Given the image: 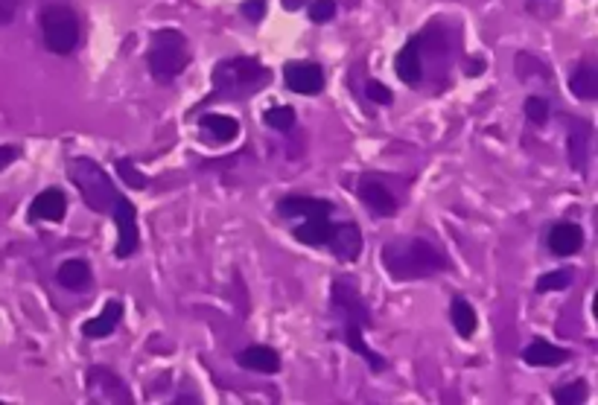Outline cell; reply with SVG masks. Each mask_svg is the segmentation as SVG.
I'll return each instance as SVG.
<instances>
[{
	"mask_svg": "<svg viewBox=\"0 0 598 405\" xmlns=\"http://www.w3.org/2000/svg\"><path fill=\"white\" fill-rule=\"evenodd\" d=\"M382 265L395 280H420L449 269L447 254L418 236H400L382 245Z\"/></svg>",
	"mask_w": 598,
	"mask_h": 405,
	"instance_id": "6da1fadb",
	"label": "cell"
},
{
	"mask_svg": "<svg viewBox=\"0 0 598 405\" xmlns=\"http://www.w3.org/2000/svg\"><path fill=\"white\" fill-rule=\"evenodd\" d=\"M333 312L341 318V327H345V341L350 344V350H354L356 355H362V359H365L374 371L386 368V359L377 355L365 344V339H362L365 327H371V312H368L365 301H362L354 278H336V280H333Z\"/></svg>",
	"mask_w": 598,
	"mask_h": 405,
	"instance_id": "7a4b0ae2",
	"label": "cell"
},
{
	"mask_svg": "<svg viewBox=\"0 0 598 405\" xmlns=\"http://www.w3.org/2000/svg\"><path fill=\"white\" fill-rule=\"evenodd\" d=\"M269 79L272 73L257 58H228V62L217 65V71H213L211 100H242V96L266 88Z\"/></svg>",
	"mask_w": 598,
	"mask_h": 405,
	"instance_id": "3957f363",
	"label": "cell"
},
{
	"mask_svg": "<svg viewBox=\"0 0 598 405\" xmlns=\"http://www.w3.org/2000/svg\"><path fill=\"white\" fill-rule=\"evenodd\" d=\"M152 79L158 82H172L184 67L190 65V44L179 29H158L150 38V50H146Z\"/></svg>",
	"mask_w": 598,
	"mask_h": 405,
	"instance_id": "277c9868",
	"label": "cell"
},
{
	"mask_svg": "<svg viewBox=\"0 0 598 405\" xmlns=\"http://www.w3.org/2000/svg\"><path fill=\"white\" fill-rule=\"evenodd\" d=\"M71 178H73V184L80 187L82 202L91 207V210L109 213L114 207L117 190H114L109 172H105L96 161H91V157H76L71 164Z\"/></svg>",
	"mask_w": 598,
	"mask_h": 405,
	"instance_id": "5b68a950",
	"label": "cell"
},
{
	"mask_svg": "<svg viewBox=\"0 0 598 405\" xmlns=\"http://www.w3.org/2000/svg\"><path fill=\"white\" fill-rule=\"evenodd\" d=\"M42 33L47 50L56 56H67L80 44V21L67 6H50L42 15Z\"/></svg>",
	"mask_w": 598,
	"mask_h": 405,
	"instance_id": "8992f818",
	"label": "cell"
},
{
	"mask_svg": "<svg viewBox=\"0 0 598 405\" xmlns=\"http://www.w3.org/2000/svg\"><path fill=\"white\" fill-rule=\"evenodd\" d=\"M88 397L91 402H132V391L114 371L109 368H91L88 371Z\"/></svg>",
	"mask_w": 598,
	"mask_h": 405,
	"instance_id": "52a82bcc",
	"label": "cell"
},
{
	"mask_svg": "<svg viewBox=\"0 0 598 405\" xmlns=\"http://www.w3.org/2000/svg\"><path fill=\"white\" fill-rule=\"evenodd\" d=\"M114 222H117V256L126 260L137 251V216L129 199L117 195L114 199Z\"/></svg>",
	"mask_w": 598,
	"mask_h": 405,
	"instance_id": "ba28073f",
	"label": "cell"
},
{
	"mask_svg": "<svg viewBox=\"0 0 598 405\" xmlns=\"http://www.w3.org/2000/svg\"><path fill=\"white\" fill-rule=\"evenodd\" d=\"M283 79H287V88L295 94H318L325 88V73H321L318 65L310 62H298V65H287L283 67Z\"/></svg>",
	"mask_w": 598,
	"mask_h": 405,
	"instance_id": "9c48e42d",
	"label": "cell"
},
{
	"mask_svg": "<svg viewBox=\"0 0 598 405\" xmlns=\"http://www.w3.org/2000/svg\"><path fill=\"white\" fill-rule=\"evenodd\" d=\"M333 204L325 199H303V195H289L278 204V213L287 219H330Z\"/></svg>",
	"mask_w": 598,
	"mask_h": 405,
	"instance_id": "30bf717a",
	"label": "cell"
},
{
	"mask_svg": "<svg viewBox=\"0 0 598 405\" xmlns=\"http://www.w3.org/2000/svg\"><path fill=\"white\" fill-rule=\"evenodd\" d=\"M356 193H359V199L365 202L377 216H395L397 199H395V193H391L386 184L374 181V178H362Z\"/></svg>",
	"mask_w": 598,
	"mask_h": 405,
	"instance_id": "8fae6325",
	"label": "cell"
},
{
	"mask_svg": "<svg viewBox=\"0 0 598 405\" xmlns=\"http://www.w3.org/2000/svg\"><path fill=\"white\" fill-rule=\"evenodd\" d=\"M566 141H570V164H572V170L584 172L586 170V157H590V141H593L590 123L570 120V132H566Z\"/></svg>",
	"mask_w": 598,
	"mask_h": 405,
	"instance_id": "7c38bea8",
	"label": "cell"
},
{
	"mask_svg": "<svg viewBox=\"0 0 598 405\" xmlns=\"http://www.w3.org/2000/svg\"><path fill=\"white\" fill-rule=\"evenodd\" d=\"M65 210H67V199L62 190L38 193L33 204H29V216H33V219H44V222H62Z\"/></svg>",
	"mask_w": 598,
	"mask_h": 405,
	"instance_id": "4fadbf2b",
	"label": "cell"
},
{
	"mask_svg": "<svg viewBox=\"0 0 598 405\" xmlns=\"http://www.w3.org/2000/svg\"><path fill=\"white\" fill-rule=\"evenodd\" d=\"M120 318H123V303L120 301H109L96 318L82 324V335H85V339H105V335H111L117 330Z\"/></svg>",
	"mask_w": 598,
	"mask_h": 405,
	"instance_id": "5bb4252c",
	"label": "cell"
},
{
	"mask_svg": "<svg viewBox=\"0 0 598 405\" xmlns=\"http://www.w3.org/2000/svg\"><path fill=\"white\" fill-rule=\"evenodd\" d=\"M581 245H584V231L572 222L555 225L552 233H548V248H552L557 256H572L581 251Z\"/></svg>",
	"mask_w": 598,
	"mask_h": 405,
	"instance_id": "9a60e30c",
	"label": "cell"
},
{
	"mask_svg": "<svg viewBox=\"0 0 598 405\" xmlns=\"http://www.w3.org/2000/svg\"><path fill=\"white\" fill-rule=\"evenodd\" d=\"M327 245L339 260H356L362 251V233L356 225H339V228H333Z\"/></svg>",
	"mask_w": 598,
	"mask_h": 405,
	"instance_id": "2e32d148",
	"label": "cell"
},
{
	"mask_svg": "<svg viewBox=\"0 0 598 405\" xmlns=\"http://www.w3.org/2000/svg\"><path fill=\"white\" fill-rule=\"evenodd\" d=\"M397 76L403 79L406 85H418L420 76H424V56H420V42H409L403 50L397 53Z\"/></svg>",
	"mask_w": 598,
	"mask_h": 405,
	"instance_id": "e0dca14e",
	"label": "cell"
},
{
	"mask_svg": "<svg viewBox=\"0 0 598 405\" xmlns=\"http://www.w3.org/2000/svg\"><path fill=\"white\" fill-rule=\"evenodd\" d=\"M237 362L249 371H260V373H278L280 371V355L272 348H263V344H254V348H245Z\"/></svg>",
	"mask_w": 598,
	"mask_h": 405,
	"instance_id": "ac0fdd59",
	"label": "cell"
},
{
	"mask_svg": "<svg viewBox=\"0 0 598 405\" xmlns=\"http://www.w3.org/2000/svg\"><path fill=\"white\" fill-rule=\"evenodd\" d=\"M523 359L528 364H537V368H557V364H564L570 359V353L564 348H555V344H548V341H534L523 350Z\"/></svg>",
	"mask_w": 598,
	"mask_h": 405,
	"instance_id": "d6986e66",
	"label": "cell"
},
{
	"mask_svg": "<svg viewBox=\"0 0 598 405\" xmlns=\"http://www.w3.org/2000/svg\"><path fill=\"white\" fill-rule=\"evenodd\" d=\"M570 91L578 96V100L590 103L598 96V71L593 65H578L570 73Z\"/></svg>",
	"mask_w": 598,
	"mask_h": 405,
	"instance_id": "ffe728a7",
	"label": "cell"
},
{
	"mask_svg": "<svg viewBox=\"0 0 598 405\" xmlns=\"http://www.w3.org/2000/svg\"><path fill=\"white\" fill-rule=\"evenodd\" d=\"M58 283L65 286V289L71 292H85L88 286H91V269H88L85 260H65L58 265Z\"/></svg>",
	"mask_w": 598,
	"mask_h": 405,
	"instance_id": "44dd1931",
	"label": "cell"
},
{
	"mask_svg": "<svg viewBox=\"0 0 598 405\" xmlns=\"http://www.w3.org/2000/svg\"><path fill=\"white\" fill-rule=\"evenodd\" d=\"M202 128L208 132L217 143H231L237 141L240 134V123L228 114H204L202 117Z\"/></svg>",
	"mask_w": 598,
	"mask_h": 405,
	"instance_id": "7402d4cb",
	"label": "cell"
},
{
	"mask_svg": "<svg viewBox=\"0 0 598 405\" xmlns=\"http://www.w3.org/2000/svg\"><path fill=\"white\" fill-rule=\"evenodd\" d=\"M330 233H333V225L327 219H307L301 228H295V240L303 242V245H312V248H318V245L330 242Z\"/></svg>",
	"mask_w": 598,
	"mask_h": 405,
	"instance_id": "603a6c76",
	"label": "cell"
},
{
	"mask_svg": "<svg viewBox=\"0 0 598 405\" xmlns=\"http://www.w3.org/2000/svg\"><path fill=\"white\" fill-rule=\"evenodd\" d=\"M449 318H453V327L458 330L462 339H470L476 332V312L464 298H456L453 306H449Z\"/></svg>",
	"mask_w": 598,
	"mask_h": 405,
	"instance_id": "cb8c5ba5",
	"label": "cell"
},
{
	"mask_svg": "<svg viewBox=\"0 0 598 405\" xmlns=\"http://www.w3.org/2000/svg\"><path fill=\"white\" fill-rule=\"evenodd\" d=\"M295 111H292L289 105H278V108H269L266 111V126L274 128V132H289L292 126H295Z\"/></svg>",
	"mask_w": 598,
	"mask_h": 405,
	"instance_id": "d4e9b609",
	"label": "cell"
},
{
	"mask_svg": "<svg viewBox=\"0 0 598 405\" xmlns=\"http://www.w3.org/2000/svg\"><path fill=\"white\" fill-rule=\"evenodd\" d=\"M584 400H586V382H570L555 391V402H561V405H575Z\"/></svg>",
	"mask_w": 598,
	"mask_h": 405,
	"instance_id": "484cf974",
	"label": "cell"
},
{
	"mask_svg": "<svg viewBox=\"0 0 598 405\" xmlns=\"http://www.w3.org/2000/svg\"><path fill=\"white\" fill-rule=\"evenodd\" d=\"M572 283V271H552V274H543L540 280H537V292H561L566 286Z\"/></svg>",
	"mask_w": 598,
	"mask_h": 405,
	"instance_id": "4316f807",
	"label": "cell"
},
{
	"mask_svg": "<svg viewBox=\"0 0 598 405\" xmlns=\"http://www.w3.org/2000/svg\"><path fill=\"white\" fill-rule=\"evenodd\" d=\"M517 73H519V79H528V76H540V79H546V76H548L546 65H540L534 56H528V53H519V56H517Z\"/></svg>",
	"mask_w": 598,
	"mask_h": 405,
	"instance_id": "83f0119b",
	"label": "cell"
},
{
	"mask_svg": "<svg viewBox=\"0 0 598 405\" xmlns=\"http://www.w3.org/2000/svg\"><path fill=\"white\" fill-rule=\"evenodd\" d=\"M525 117L534 126H543L548 120V100H546V96H528V100H525Z\"/></svg>",
	"mask_w": 598,
	"mask_h": 405,
	"instance_id": "f1b7e54d",
	"label": "cell"
},
{
	"mask_svg": "<svg viewBox=\"0 0 598 405\" xmlns=\"http://www.w3.org/2000/svg\"><path fill=\"white\" fill-rule=\"evenodd\" d=\"M117 172H120V178L132 187V190H143L146 187V178L141 175V170H137L132 161H126V157L123 161H117Z\"/></svg>",
	"mask_w": 598,
	"mask_h": 405,
	"instance_id": "f546056e",
	"label": "cell"
},
{
	"mask_svg": "<svg viewBox=\"0 0 598 405\" xmlns=\"http://www.w3.org/2000/svg\"><path fill=\"white\" fill-rule=\"evenodd\" d=\"M333 15H336V4H333V0H312L310 4L312 21H330Z\"/></svg>",
	"mask_w": 598,
	"mask_h": 405,
	"instance_id": "4dcf8cb0",
	"label": "cell"
},
{
	"mask_svg": "<svg viewBox=\"0 0 598 405\" xmlns=\"http://www.w3.org/2000/svg\"><path fill=\"white\" fill-rule=\"evenodd\" d=\"M365 94H368L377 105H391V100H395V94H391L388 88H386V85H380V82H368V85H365Z\"/></svg>",
	"mask_w": 598,
	"mask_h": 405,
	"instance_id": "1f68e13d",
	"label": "cell"
},
{
	"mask_svg": "<svg viewBox=\"0 0 598 405\" xmlns=\"http://www.w3.org/2000/svg\"><path fill=\"white\" fill-rule=\"evenodd\" d=\"M263 12H266V4H263V0H245L242 4V15L249 18V21H260Z\"/></svg>",
	"mask_w": 598,
	"mask_h": 405,
	"instance_id": "d6a6232c",
	"label": "cell"
},
{
	"mask_svg": "<svg viewBox=\"0 0 598 405\" xmlns=\"http://www.w3.org/2000/svg\"><path fill=\"white\" fill-rule=\"evenodd\" d=\"M18 6H21V0H0V27L9 24L18 12Z\"/></svg>",
	"mask_w": 598,
	"mask_h": 405,
	"instance_id": "836d02e7",
	"label": "cell"
},
{
	"mask_svg": "<svg viewBox=\"0 0 598 405\" xmlns=\"http://www.w3.org/2000/svg\"><path fill=\"white\" fill-rule=\"evenodd\" d=\"M18 157V149L15 146H0V170H6L9 164H12Z\"/></svg>",
	"mask_w": 598,
	"mask_h": 405,
	"instance_id": "e575fe53",
	"label": "cell"
},
{
	"mask_svg": "<svg viewBox=\"0 0 598 405\" xmlns=\"http://www.w3.org/2000/svg\"><path fill=\"white\" fill-rule=\"evenodd\" d=\"M307 0H283V9H289V12H295V9H301Z\"/></svg>",
	"mask_w": 598,
	"mask_h": 405,
	"instance_id": "d590c367",
	"label": "cell"
}]
</instances>
